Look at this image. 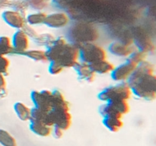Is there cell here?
Here are the masks:
<instances>
[{"label":"cell","instance_id":"obj_1","mask_svg":"<svg viewBox=\"0 0 156 146\" xmlns=\"http://www.w3.org/2000/svg\"><path fill=\"white\" fill-rule=\"evenodd\" d=\"M132 94L151 101L156 97V76L154 65L147 60L139 64L127 80Z\"/></svg>","mask_w":156,"mask_h":146},{"label":"cell","instance_id":"obj_2","mask_svg":"<svg viewBox=\"0 0 156 146\" xmlns=\"http://www.w3.org/2000/svg\"><path fill=\"white\" fill-rule=\"evenodd\" d=\"M47 59L50 62H59L64 68H71L79 62V47L70 43L62 36L56 38L54 42L46 50Z\"/></svg>","mask_w":156,"mask_h":146},{"label":"cell","instance_id":"obj_3","mask_svg":"<svg viewBox=\"0 0 156 146\" xmlns=\"http://www.w3.org/2000/svg\"><path fill=\"white\" fill-rule=\"evenodd\" d=\"M132 91L127 82H120V84L110 86L101 91L98 95L100 100L103 102L114 101L117 100H128L131 97Z\"/></svg>","mask_w":156,"mask_h":146},{"label":"cell","instance_id":"obj_4","mask_svg":"<svg viewBox=\"0 0 156 146\" xmlns=\"http://www.w3.org/2000/svg\"><path fill=\"white\" fill-rule=\"evenodd\" d=\"M79 58L82 62L91 64L107 59V52L104 47L92 42L85 43L79 47Z\"/></svg>","mask_w":156,"mask_h":146},{"label":"cell","instance_id":"obj_5","mask_svg":"<svg viewBox=\"0 0 156 146\" xmlns=\"http://www.w3.org/2000/svg\"><path fill=\"white\" fill-rule=\"evenodd\" d=\"M53 91L50 90H42V91H34L30 93V99L33 102L34 107L49 113L52 109L51 97Z\"/></svg>","mask_w":156,"mask_h":146},{"label":"cell","instance_id":"obj_6","mask_svg":"<svg viewBox=\"0 0 156 146\" xmlns=\"http://www.w3.org/2000/svg\"><path fill=\"white\" fill-rule=\"evenodd\" d=\"M50 116L53 126H58L66 131L68 130L72 126L73 117L69 110L51 109L50 111Z\"/></svg>","mask_w":156,"mask_h":146},{"label":"cell","instance_id":"obj_7","mask_svg":"<svg viewBox=\"0 0 156 146\" xmlns=\"http://www.w3.org/2000/svg\"><path fill=\"white\" fill-rule=\"evenodd\" d=\"M2 19L6 24L17 30H22L27 24L26 19L21 12L16 10H6L3 12Z\"/></svg>","mask_w":156,"mask_h":146},{"label":"cell","instance_id":"obj_8","mask_svg":"<svg viewBox=\"0 0 156 146\" xmlns=\"http://www.w3.org/2000/svg\"><path fill=\"white\" fill-rule=\"evenodd\" d=\"M137 65L131 61L126 60V62L115 67L111 71V77L114 81L123 82L128 80L129 76L132 75L134 70L136 68Z\"/></svg>","mask_w":156,"mask_h":146},{"label":"cell","instance_id":"obj_9","mask_svg":"<svg viewBox=\"0 0 156 146\" xmlns=\"http://www.w3.org/2000/svg\"><path fill=\"white\" fill-rule=\"evenodd\" d=\"M69 18L62 12H56L47 15L44 24L50 28H62L68 25Z\"/></svg>","mask_w":156,"mask_h":146},{"label":"cell","instance_id":"obj_10","mask_svg":"<svg viewBox=\"0 0 156 146\" xmlns=\"http://www.w3.org/2000/svg\"><path fill=\"white\" fill-rule=\"evenodd\" d=\"M14 53L22 54L30 47V37L22 30H18L12 39Z\"/></svg>","mask_w":156,"mask_h":146},{"label":"cell","instance_id":"obj_11","mask_svg":"<svg viewBox=\"0 0 156 146\" xmlns=\"http://www.w3.org/2000/svg\"><path fill=\"white\" fill-rule=\"evenodd\" d=\"M133 50L134 49L130 44H127L124 42H119V41L111 43L108 47V51L111 54L117 57L122 58H127Z\"/></svg>","mask_w":156,"mask_h":146},{"label":"cell","instance_id":"obj_12","mask_svg":"<svg viewBox=\"0 0 156 146\" xmlns=\"http://www.w3.org/2000/svg\"><path fill=\"white\" fill-rule=\"evenodd\" d=\"M73 68L76 70L78 76L82 80L88 82H94L96 74L91 69L90 65L85 62H78Z\"/></svg>","mask_w":156,"mask_h":146},{"label":"cell","instance_id":"obj_13","mask_svg":"<svg viewBox=\"0 0 156 146\" xmlns=\"http://www.w3.org/2000/svg\"><path fill=\"white\" fill-rule=\"evenodd\" d=\"M51 109H66L69 110V104L64 94L59 90H55L52 93Z\"/></svg>","mask_w":156,"mask_h":146},{"label":"cell","instance_id":"obj_14","mask_svg":"<svg viewBox=\"0 0 156 146\" xmlns=\"http://www.w3.org/2000/svg\"><path fill=\"white\" fill-rule=\"evenodd\" d=\"M89 65L95 74L105 75L108 74V73H111V71L115 68V65L111 62L108 61L107 59L98 61V62H93V63L89 64Z\"/></svg>","mask_w":156,"mask_h":146},{"label":"cell","instance_id":"obj_15","mask_svg":"<svg viewBox=\"0 0 156 146\" xmlns=\"http://www.w3.org/2000/svg\"><path fill=\"white\" fill-rule=\"evenodd\" d=\"M29 129L35 135L41 137H48L51 135L53 127L49 126L44 123L34 121H29Z\"/></svg>","mask_w":156,"mask_h":146},{"label":"cell","instance_id":"obj_16","mask_svg":"<svg viewBox=\"0 0 156 146\" xmlns=\"http://www.w3.org/2000/svg\"><path fill=\"white\" fill-rule=\"evenodd\" d=\"M30 121L38 122V123H44L49 126L53 127V123H52L51 118L50 116V112L47 113L44 111L41 110L37 108L34 107L31 109V116H30Z\"/></svg>","mask_w":156,"mask_h":146},{"label":"cell","instance_id":"obj_17","mask_svg":"<svg viewBox=\"0 0 156 146\" xmlns=\"http://www.w3.org/2000/svg\"><path fill=\"white\" fill-rule=\"evenodd\" d=\"M98 112L103 118L105 117H114L122 119L123 115L117 109V108L110 102H105L98 108Z\"/></svg>","mask_w":156,"mask_h":146},{"label":"cell","instance_id":"obj_18","mask_svg":"<svg viewBox=\"0 0 156 146\" xmlns=\"http://www.w3.org/2000/svg\"><path fill=\"white\" fill-rule=\"evenodd\" d=\"M14 111L18 119L21 121H30L31 116V108L27 106L23 102H16L14 104Z\"/></svg>","mask_w":156,"mask_h":146},{"label":"cell","instance_id":"obj_19","mask_svg":"<svg viewBox=\"0 0 156 146\" xmlns=\"http://www.w3.org/2000/svg\"><path fill=\"white\" fill-rule=\"evenodd\" d=\"M102 123L107 129L111 132H117L123 126V122L122 119L114 118V117H105L102 120Z\"/></svg>","mask_w":156,"mask_h":146},{"label":"cell","instance_id":"obj_20","mask_svg":"<svg viewBox=\"0 0 156 146\" xmlns=\"http://www.w3.org/2000/svg\"><path fill=\"white\" fill-rule=\"evenodd\" d=\"M21 55L29 58L36 62H45L48 61L45 50H27Z\"/></svg>","mask_w":156,"mask_h":146},{"label":"cell","instance_id":"obj_21","mask_svg":"<svg viewBox=\"0 0 156 146\" xmlns=\"http://www.w3.org/2000/svg\"><path fill=\"white\" fill-rule=\"evenodd\" d=\"M47 14L44 13L42 12H37L34 13L29 14L26 17V22L29 25L34 26V25H40V24H44L46 18H47Z\"/></svg>","mask_w":156,"mask_h":146},{"label":"cell","instance_id":"obj_22","mask_svg":"<svg viewBox=\"0 0 156 146\" xmlns=\"http://www.w3.org/2000/svg\"><path fill=\"white\" fill-rule=\"evenodd\" d=\"M55 40H56V37L54 35L50 33H41V34L37 33V35L34 38V40L37 45L46 47L47 48L54 42Z\"/></svg>","mask_w":156,"mask_h":146},{"label":"cell","instance_id":"obj_23","mask_svg":"<svg viewBox=\"0 0 156 146\" xmlns=\"http://www.w3.org/2000/svg\"><path fill=\"white\" fill-rule=\"evenodd\" d=\"M14 53L12 39L8 36H0V54L7 56Z\"/></svg>","mask_w":156,"mask_h":146},{"label":"cell","instance_id":"obj_24","mask_svg":"<svg viewBox=\"0 0 156 146\" xmlns=\"http://www.w3.org/2000/svg\"><path fill=\"white\" fill-rule=\"evenodd\" d=\"M0 144L2 146H18L15 137L3 129H0Z\"/></svg>","mask_w":156,"mask_h":146},{"label":"cell","instance_id":"obj_25","mask_svg":"<svg viewBox=\"0 0 156 146\" xmlns=\"http://www.w3.org/2000/svg\"><path fill=\"white\" fill-rule=\"evenodd\" d=\"M146 57H147V53L146 52L143 51L141 50H134L133 53L127 57V60L131 61L132 62L135 63L136 65H138L139 64L143 62V61L146 60Z\"/></svg>","mask_w":156,"mask_h":146},{"label":"cell","instance_id":"obj_26","mask_svg":"<svg viewBox=\"0 0 156 146\" xmlns=\"http://www.w3.org/2000/svg\"><path fill=\"white\" fill-rule=\"evenodd\" d=\"M110 103H112L117 110L122 114V115H126L129 112V103L126 100H114V101H109Z\"/></svg>","mask_w":156,"mask_h":146},{"label":"cell","instance_id":"obj_27","mask_svg":"<svg viewBox=\"0 0 156 146\" xmlns=\"http://www.w3.org/2000/svg\"><path fill=\"white\" fill-rule=\"evenodd\" d=\"M64 68H65L59 62L52 61V62H50V65H49L48 71L49 73L52 75H59L63 71Z\"/></svg>","mask_w":156,"mask_h":146},{"label":"cell","instance_id":"obj_28","mask_svg":"<svg viewBox=\"0 0 156 146\" xmlns=\"http://www.w3.org/2000/svg\"><path fill=\"white\" fill-rule=\"evenodd\" d=\"M47 5V0H29L27 1V5H30L33 9H42Z\"/></svg>","mask_w":156,"mask_h":146},{"label":"cell","instance_id":"obj_29","mask_svg":"<svg viewBox=\"0 0 156 146\" xmlns=\"http://www.w3.org/2000/svg\"><path fill=\"white\" fill-rule=\"evenodd\" d=\"M22 30L27 35V36H29V37H31L33 38V39L37 36V31L35 30V29L33 28L32 26L29 25V24L28 25L26 24V25L24 27V28L22 29Z\"/></svg>","mask_w":156,"mask_h":146},{"label":"cell","instance_id":"obj_30","mask_svg":"<svg viewBox=\"0 0 156 146\" xmlns=\"http://www.w3.org/2000/svg\"><path fill=\"white\" fill-rule=\"evenodd\" d=\"M63 129L58 127V126H53L51 135H53L54 138H56V139H60V138H62V136H63Z\"/></svg>","mask_w":156,"mask_h":146},{"label":"cell","instance_id":"obj_31","mask_svg":"<svg viewBox=\"0 0 156 146\" xmlns=\"http://www.w3.org/2000/svg\"><path fill=\"white\" fill-rule=\"evenodd\" d=\"M10 65V61L6 57V56L0 54V68L8 71Z\"/></svg>","mask_w":156,"mask_h":146},{"label":"cell","instance_id":"obj_32","mask_svg":"<svg viewBox=\"0 0 156 146\" xmlns=\"http://www.w3.org/2000/svg\"><path fill=\"white\" fill-rule=\"evenodd\" d=\"M7 87V82H6L5 75L0 73V91L6 90Z\"/></svg>","mask_w":156,"mask_h":146}]
</instances>
